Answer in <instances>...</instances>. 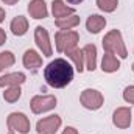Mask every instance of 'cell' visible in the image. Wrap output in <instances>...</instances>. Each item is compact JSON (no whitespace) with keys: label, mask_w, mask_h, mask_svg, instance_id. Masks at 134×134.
<instances>
[{"label":"cell","mask_w":134,"mask_h":134,"mask_svg":"<svg viewBox=\"0 0 134 134\" xmlns=\"http://www.w3.org/2000/svg\"><path fill=\"white\" fill-rule=\"evenodd\" d=\"M44 78L50 87L63 89L73 80V67L66 59L58 58L44 69Z\"/></svg>","instance_id":"obj_1"},{"label":"cell","mask_w":134,"mask_h":134,"mask_svg":"<svg viewBox=\"0 0 134 134\" xmlns=\"http://www.w3.org/2000/svg\"><path fill=\"white\" fill-rule=\"evenodd\" d=\"M103 48H104L106 53H111L114 56L115 55L120 56V58H126L128 56V52H126L122 33L119 30H111L103 37Z\"/></svg>","instance_id":"obj_2"},{"label":"cell","mask_w":134,"mask_h":134,"mask_svg":"<svg viewBox=\"0 0 134 134\" xmlns=\"http://www.w3.org/2000/svg\"><path fill=\"white\" fill-rule=\"evenodd\" d=\"M80 41V34L76 31H72V30H66V31H58L55 36V42H56V50L59 53H67L70 50H73L76 47Z\"/></svg>","instance_id":"obj_3"},{"label":"cell","mask_w":134,"mask_h":134,"mask_svg":"<svg viewBox=\"0 0 134 134\" xmlns=\"http://www.w3.org/2000/svg\"><path fill=\"white\" fill-rule=\"evenodd\" d=\"M80 101L86 109L97 111L103 106V95L97 89H84L80 95Z\"/></svg>","instance_id":"obj_4"},{"label":"cell","mask_w":134,"mask_h":134,"mask_svg":"<svg viewBox=\"0 0 134 134\" xmlns=\"http://www.w3.org/2000/svg\"><path fill=\"white\" fill-rule=\"evenodd\" d=\"M56 103H58V100L55 95H36L31 98L30 106H31L33 114H42V112L52 111L56 106Z\"/></svg>","instance_id":"obj_5"},{"label":"cell","mask_w":134,"mask_h":134,"mask_svg":"<svg viewBox=\"0 0 134 134\" xmlns=\"http://www.w3.org/2000/svg\"><path fill=\"white\" fill-rule=\"evenodd\" d=\"M6 125L11 131H17L20 134H27L30 131V120L22 112H11L6 119Z\"/></svg>","instance_id":"obj_6"},{"label":"cell","mask_w":134,"mask_h":134,"mask_svg":"<svg viewBox=\"0 0 134 134\" xmlns=\"http://www.w3.org/2000/svg\"><path fill=\"white\" fill-rule=\"evenodd\" d=\"M34 42L37 45V48L42 52L44 56H52L53 50H52V42H50V36L48 31L44 28V27H36L34 30Z\"/></svg>","instance_id":"obj_7"},{"label":"cell","mask_w":134,"mask_h":134,"mask_svg":"<svg viewBox=\"0 0 134 134\" xmlns=\"http://www.w3.org/2000/svg\"><path fill=\"white\" fill-rule=\"evenodd\" d=\"M61 123H63V120H61L59 115H56V114L55 115H48V117H45V119L37 122L36 131L39 134H55L59 130Z\"/></svg>","instance_id":"obj_8"},{"label":"cell","mask_w":134,"mask_h":134,"mask_svg":"<svg viewBox=\"0 0 134 134\" xmlns=\"http://www.w3.org/2000/svg\"><path fill=\"white\" fill-rule=\"evenodd\" d=\"M112 123L120 128V130H126L130 128L131 125V109L130 108H117L114 111V115H112Z\"/></svg>","instance_id":"obj_9"},{"label":"cell","mask_w":134,"mask_h":134,"mask_svg":"<svg viewBox=\"0 0 134 134\" xmlns=\"http://www.w3.org/2000/svg\"><path fill=\"white\" fill-rule=\"evenodd\" d=\"M28 13L33 19H45L48 14V9L44 0H31L28 3Z\"/></svg>","instance_id":"obj_10"},{"label":"cell","mask_w":134,"mask_h":134,"mask_svg":"<svg viewBox=\"0 0 134 134\" xmlns=\"http://www.w3.org/2000/svg\"><path fill=\"white\" fill-rule=\"evenodd\" d=\"M22 63H24V67H27L28 70H37L39 67H42V58L41 55H37V52L30 48L24 53Z\"/></svg>","instance_id":"obj_11"},{"label":"cell","mask_w":134,"mask_h":134,"mask_svg":"<svg viewBox=\"0 0 134 134\" xmlns=\"http://www.w3.org/2000/svg\"><path fill=\"white\" fill-rule=\"evenodd\" d=\"M52 13H53V17L64 19V17H69V16H73L75 8L67 6L63 0H53L52 2Z\"/></svg>","instance_id":"obj_12"},{"label":"cell","mask_w":134,"mask_h":134,"mask_svg":"<svg viewBox=\"0 0 134 134\" xmlns=\"http://www.w3.org/2000/svg\"><path fill=\"white\" fill-rule=\"evenodd\" d=\"M27 76L22 72H14V73H6L3 76H0V87L5 86H20L22 83H25Z\"/></svg>","instance_id":"obj_13"},{"label":"cell","mask_w":134,"mask_h":134,"mask_svg":"<svg viewBox=\"0 0 134 134\" xmlns=\"http://www.w3.org/2000/svg\"><path fill=\"white\" fill-rule=\"evenodd\" d=\"M83 55H84V64L86 69L94 72L95 67H97V47L94 44H87L84 48H83Z\"/></svg>","instance_id":"obj_14"},{"label":"cell","mask_w":134,"mask_h":134,"mask_svg":"<svg viewBox=\"0 0 134 134\" xmlns=\"http://www.w3.org/2000/svg\"><path fill=\"white\" fill-rule=\"evenodd\" d=\"M104 27H106V19L103 16H100V14H92V16L87 17L86 28H87L89 33L97 34V33H100Z\"/></svg>","instance_id":"obj_15"},{"label":"cell","mask_w":134,"mask_h":134,"mask_svg":"<svg viewBox=\"0 0 134 134\" xmlns=\"http://www.w3.org/2000/svg\"><path fill=\"white\" fill-rule=\"evenodd\" d=\"M120 69V61L117 59V56L111 55V53H104L103 55V61H101V70L106 73H112L117 72Z\"/></svg>","instance_id":"obj_16"},{"label":"cell","mask_w":134,"mask_h":134,"mask_svg":"<svg viewBox=\"0 0 134 134\" xmlns=\"http://www.w3.org/2000/svg\"><path fill=\"white\" fill-rule=\"evenodd\" d=\"M9 27H11V31H13L14 36H24L28 30V20L24 16H17L11 20Z\"/></svg>","instance_id":"obj_17"},{"label":"cell","mask_w":134,"mask_h":134,"mask_svg":"<svg viewBox=\"0 0 134 134\" xmlns=\"http://www.w3.org/2000/svg\"><path fill=\"white\" fill-rule=\"evenodd\" d=\"M67 56H69V58L73 61L75 69H76L80 73L84 70V55H83V50H80L78 47H75L73 50L67 52Z\"/></svg>","instance_id":"obj_18"},{"label":"cell","mask_w":134,"mask_h":134,"mask_svg":"<svg viewBox=\"0 0 134 134\" xmlns=\"http://www.w3.org/2000/svg\"><path fill=\"white\" fill-rule=\"evenodd\" d=\"M55 24H56V27H58L59 30L66 31V30H70V28L80 25V17L73 14V16H69V17H64V19H56Z\"/></svg>","instance_id":"obj_19"},{"label":"cell","mask_w":134,"mask_h":134,"mask_svg":"<svg viewBox=\"0 0 134 134\" xmlns=\"http://www.w3.org/2000/svg\"><path fill=\"white\" fill-rule=\"evenodd\" d=\"M20 94H22V91H20L19 86H9L3 92V98H5V101H8V103H16V101L20 98Z\"/></svg>","instance_id":"obj_20"},{"label":"cell","mask_w":134,"mask_h":134,"mask_svg":"<svg viewBox=\"0 0 134 134\" xmlns=\"http://www.w3.org/2000/svg\"><path fill=\"white\" fill-rule=\"evenodd\" d=\"M14 63H16V58H14L13 52L6 50V52L0 53V72L5 70V69H8V67H11Z\"/></svg>","instance_id":"obj_21"},{"label":"cell","mask_w":134,"mask_h":134,"mask_svg":"<svg viewBox=\"0 0 134 134\" xmlns=\"http://www.w3.org/2000/svg\"><path fill=\"white\" fill-rule=\"evenodd\" d=\"M117 5H119V0H97V6L100 8L101 11H104V13L115 11Z\"/></svg>","instance_id":"obj_22"},{"label":"cell","mask_w":134,"mask_h":134,"mask_svg":"<svg viewBox=\"0 0 134 134\" xmlns=\"http://www.w3.org/2000/svg\"><path fill=\"white\" fill-rule=\"evenodd\" d=\"M123 98H125V101L134 104V86H128V87L123 91Z\"/></svg>","instance_id":"obj_23"},{"label":"cell","mask_w":134,"mask_h":134,"mask_svg":"<svg viewBox=\"0 0 134 134\" xmlns=\"http://www.w3.org/2000/svg\"><path fill=\"white\" fill-rule=\"evenodd\" d=\"M63 134H78V131H76L73 126H67L66 130L63 131Z\"/></svg>","instance_id":"obj_24"},{"label":"cell","mask_w":134,"mask_h":134,"mask_svg":"<svg viewBox=\"0 0 134 134\" xmlns=\"http://www.w3.org/2000/svg\"><path fill=\"white\" fill-rule=\"evenodd\" d=\"M5 41H6V33H5L3 28H0V45H3Z\"/></svg>","instance_id":"obj_25"},{"label":"cell","mask_w":134,"mask_h":134,"mask_svg":"<svg viewBox=\"0 0 134 134\" xmlns=\"http://www.w3.org/2000/svg\"><path fill=\"white\" fill-rule=\"evenodd\" d=\"M2 2H3L5 5H16L19 0H2Z\"/></svg>","instance_id":"obj_26"},{"label":"cell","mask_w":134,"mask_h":134,"mask_svg":"<svg viewBox=\"0 0 134 134\" xmlns=\"http://www.w3.org/2000/svg\"><path fill=\"white\" fill-rule=\"evenodd\" d=\"M5 16H6V14H5V9H3V8H0V22H3V20H5Z\"/></svg>","instance_id":"obj_27"},{"label":"cell","mask_w":134,"mask_h":134,"mask_svg":"<svg viewBox=\"0 0 134 134\" xmlns=\"http://www.w3.org/2000/svg\"><path fill=\"white\" fill-rule=\"evenodd\" d=\"M69 3H72V5H78V3H81L83 0H67Z\"/></svg>","instance_id":"obj_28"},{"label":"cell","mask_w":134,"mask_h":134,"mask_svg":"<svg viewBox=\"0 0 134 134\" xmlns=\"http://www.w3.org/2000/svg\"><path fill=\"white\" fill-rule=\"evenodd\" d=\"M131 69H133V72H134V64H133V67H131Z\"/></svg>","instance_id":"obj_29"},{"label":"cell","mask_w":134,"mask_h":134,"mask_svg":"<svg viewBox=\"0 0 134 134\" xmlns=\"http://www.w3.org/2000/svg\"><path fill=\"white\" fill-rule=\"evenodd\" d=\"M8 134H14V133H8Z\"/></svg>","instance_id":"obj_30"}]
</instances>
